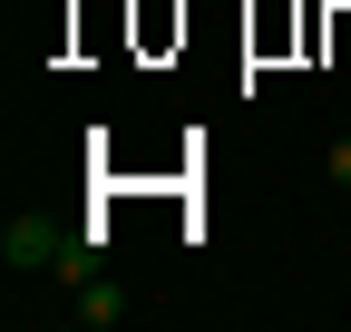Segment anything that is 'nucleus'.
<instances>
[{
  "instance_id": "f257e3e1",
  "label": "nucleus",
  "mask_w": 351,
  "mask_h": 332,
  "mask_svg": "<svg viewBox=\"0 0 351 332\" xmlns=\"http://www.w3.org/2000/svg\"><path fill=\"white\" fill-rule=\"evenodd\" d=\"M69 254H78V235L59 215H39V205H20V215L0 225V264H10V274H59Z\"/></svg>"
},
{
  "instance_id": "f03ea898",
  "label": "nucleus",
  "mask_w": 351,
  "mask_h": 332,
  "mask_svg": "<svg viewBox=\"0 0 351 332\" xmlns=\"http://www.w3.org/2000/svg\"><path fill=\"white\" fill-rule=\"evenodd\" d=\"M127 313H137V303H127V283H117V274H88V283H78V303H69V322H88V332H117Z\"/></svg>"
},
{
  "instance_id": "7ed1b4c3",
  "label": "nucleus",
  "mask_w": 351,
  "mask_h": 332,
  "mask_svg": "<svg viewBox=\"0 0 351 332\" xmlns=\"http://www.w3.org/2000/svg\"><path fill=\"white\" fill-rule=\"evenodd\" d=\"M322 166H332V186H351V137H332V156H322Z\"/></svg>"
}]
</instances>
